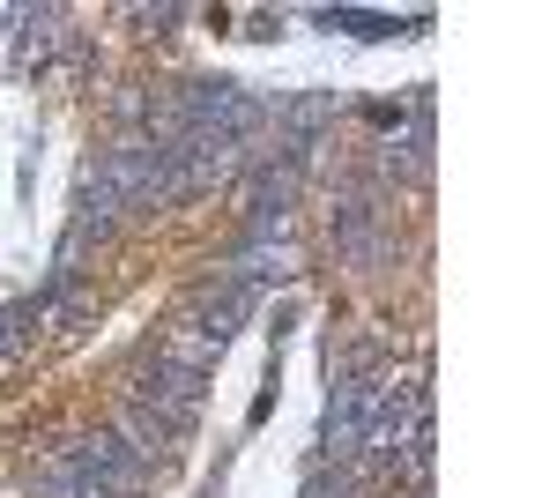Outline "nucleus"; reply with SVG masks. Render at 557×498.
<instances>
[{"instance_id":"f257e3e1","label":"nucleus","mask_w":557,"mask_h":498,"mask_svg":"<svg viewBox=\"0 0 557 498\" xmlns=\"http://www.w3.org/2000/svg\"><path fill=\"white\" fill-rule=\"evenodd\" d=\"M127 387H134V394H127V410H141L149 424H157V432H164V439H186V432H194V416H201V387H209V379H201V373H186V365H172V357H157V350H149V357L134 365Z\"/></svg>"},{"instance_id":"39448f33","label":"nucleus","mask_w":557,"mask_h":498,"mask_svg":"<svg viewBox=\"0 0 557 498\" xmlns=\"http://www.w3.org/2000/svg\"><path fill=\"white\" fill-rule=\"evenodd\" d=\"M380 216H386L380 202H349L343 223H335V246H343L349 260H372V253H380Z\"/></svg>"},{"instance_id":"20e7f679","label":"nucleus","mask_w":557,"mask_h":498,"mask_svg":"<svg viewBox=\"0 0 557 498\" xmlns=\"http://www.w3.org/2000/svg\"><path fill=\"white\" fill-rule=\"evenodd\" d=\"M298 268V253H290V239H246V253L223 268L231 283H246V291H260V283H283Z\"/></svg>"},{"instance_id":"f03ea898","label":"nucleus","mask_w":557,"mask_h":498,"mask_svg":"<svg viewBox=\"0 0 557 498\" xmlns=\"http://www.w3.org/2000/svg\"><path fill=\"white\" fill-rule=\"evenodd\" d=\"M290 208H298V165H253L246 179V239H283L290 231Z\"/></svg>"},{"instance_id":"7ed1b4c3","label":"nucleus","mask_w":557,"mask_h":498,"mask_svg":"<svg viewBox=\"0 0 557 498\" xmlns=\"http://www.w3.org/2000/svg\"><path fill=\"white\" fill-rule=\"evenodd\" d=\"M260 305V291H246V283H231V276H215L209 291L194 297V313H186V320H194V328L209 335L215 350H223V342H231V335L246 328V313H253Z\"/></svg>"}]
</instances>
